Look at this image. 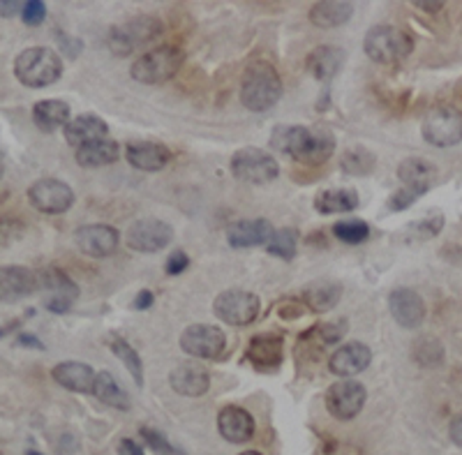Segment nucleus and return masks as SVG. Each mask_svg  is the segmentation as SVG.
Wrapping results in <instances>:
<instances>
[{
	"mask_svg": "<svg viewBox=\"0 0 462 455\" xmlns=\"http://www.w3.org/2000/svg\"><path fill=\"white\" fill-rule=\"evenodd\" d=\"M365 400H368V391L354 379H340L326 391V409L337 421L356 419L365 407Z\"/></svg>",
	"mask_w": 462,
	"mask_h": 455,
	"instance_id": "11",
	"label": "nucleus"
},
{
	"mask_svg": "<svg viewBox=\"0 0 462 455\" xmlns=\"http://www.w3.org/2000/svg\"><path fill=\"white\" fill-rule=\"evenodd\" d=\"M109 345H111V351L116 354V358H121L123 366L127 367V372H130L132 379H134V384L142 388L143 386V363H142V358H139V351L132 349L130 342H127L125 338H121V335H111Z\"/></svg>",
	"mask_w": 462,
	"mask_h": 455,
	"instance_id": "35",
	"label": "nucleus"
},
{
	"mask_svg": "<svg viewBox=\"0 0 462 455\" xmlns=\"http://www.w3.org/2000/svg\"><path fill=\"white\" fill-rule=\"evenodd\" d=\"M373 363V351L363 342H346V345L337 347L328 358V370L336 377L349 379L354 375H361L363 370H368Z\"/></svg>",
	"mask_w": 462,
	"mask_h": 455,
	"instance_id": "17",
	"label": "nucleus"
},
{
	"mask_svg": "<svg viewBox=\"0 0 462 455\" xmlns=\"http://www.w3.org/2000/svg\"><path fill=\"white\" fill-rule=\"evenodd\" d=\"M282 98V79L268 60H254L245 68L241 81V102L245 109L262 114L273 109Z\"/></svg>",
	"mask_w": 462,
	"mask_h": 455,
	"instance_id": "2",
	"label": "nucleus"
},
{
	"mask_svg": "<svg viewBox=\"0 0 462 455\" xmlns=\"http://www.w3.org/2000/svg\"><path fill=\"white\" fill-rule=\"evenodd\" d=\"M342 299V284L336 283V280H317V283H310L303 289V305L312 312H331Z\"/></svg>",
	"mask_w": 462,
	"mask_h": 455,
	"instance_id": "25",
	"label": "nucleus"
},
{
	"mask_svg": "<svg viewBox=\"0 0 462 455\" xmlns=\"http://www.w3.org/2000/svg\"><path fill=\"white\" fill-rule=\"evenodd\" d=\"M28 201L44 215H63L74 206V190L58 178H40L28 188Z\"/></svg>",
	"mask_w": 462,
	"mask_h": 455,
	"instance_id": "9",
	"label": "nucleus"
},
{
	"mask_svg": "<svg viewBox=\"0 0 462 455\" xmlns=\"http://www.w3.org/2000/svg\"><path fill=\"white\" fill-rule=\"evenodd\" d=\"M32 123L42 132H56L68 127L69 105L63 100H42L32 107Z\"/></svg>",
	"mask_w": 462,
	"mask_h": 455,
	"instance_id": "30",
	"label": "nucleus"
},
{
	"mask_svg": "<svg viewBox=\"0 0 462 455\" xmlns=\"http://www.w3.org/2000/svg\"><path fill=\"white\" fill-rule=\"evenodd\" d=\"M53 382L60 384L63 388L74 393H93L95 386V375L93 367L88 363H79V361H65L58 363L56 367L51 370Z\"/></svg>",
	"mask_w": 462,
	"mask_h": 455,
	"instance_id": "23",
	"label": "nucleus"
},
{
	"mask_svg": "<svg viewBox=\"0 0 462 455\" xmlns=\"http://www.w3.org/2000/svg\"><path fill=\"white\" fill-rule=\"evenodd\" d=\"M19 12H23V5L19 0H0V16L10 19V16L19 14Z\"/></svg>",
	"mask_w": 462,
	"mask_h": 455,
	"instance_id": "47",
	"label": "nucleus"
},
{
	"mask_svg": "<svg viewBox=\"0 0 462 455\" xmlns=\"http://www.w3.org/2000/svg\"><path fill=\"white\" fill-rule=\"evenodd\" d=\"M142 437H143V441H146V444L151 446L152 450H158V453H162V455H173V453H176V450H173L171 446H169V441L164 440V437L158 432V430L142 428Z\"/></svg>",
	"mask_w": 462,
	"mask_h": 455,
	"instance_id": "44",
	"label": "nucleus"
},
{
	"mask_svg": "<svg viewBox=\"0 0 462 455\" xmlns=\"http://www.w3.org/2000/svg\"><path fill=\"white\" fill-rule=\"evenodd\" d=\"M345 65V51L340 47H317L315 51L308 56L305 60V68L319 81H328V79L336 77L340 72V68Z\"/></svg>",
	"mask_w": 462,
	"mask_h": 455,
	"instance_id": "28",
	"label": "nucleus"
},
{
	"mask_svg": "<svg viewBox=\"0 0 462 455\" xmlns=\"http://www.w3.org/2000/svg\"><path fill=\"white\" fill-rule=\"evenodd\" d=\"M374 164H377V157L365 146L346 148L340 157L342 172L349 173V176H368L374 172Z\"/></svg>",
	"mask_w": 462,
	"mask_h": 455,
	"instance_id": "34",
	"label": "nucleus"
},
{
	"mask_svg": "<svg viewBox=\"0 0 462 455\" xmlns=\"http://www.w3.org/2000/svg\"><path fill=\"white\" fill-rule=\"evenodd\" d=\"M118 157H121V146L114 139H100V142L77 148V162L88 169L105 167V164L116 162Z\"/></svg>",
	"mask_w": 462,
	"mask_h": 455,
	"instance_id": "31",
	"label": "nucleus"
},
{
	"mask_svg": "<svg viewBox=\"0 0 462 455\" xmlns=\"http://www.w3.org/2000/svg\"><path fill=\"white\" fill-rule=\"evenodd\" d=\"M398 178L400 183L410 188L430 190L437 178V164L426 157H407L398 164Z\"/></svg>",
	"mask_w": 462,
	"mask_h": 455,
	"instance_id": "29",
	"label": "nucleus"
},
{
	"mask_svg": "<svg viewBox=\"0 0 462 455\" xmlns=\"http://www.w3.org/2000/svg\"><path fill=\"white\" fill-rule=\"evenodd\" d=\"M22 19L26 26H40L47 19V5H44L42 0H28L26 5H23Z\"/></svg>",
	"mask_w": 462,
	"mask_h": 455,
	"instance_id": "43",
	"label": "nucleus"
},
{
	"mask_svg": "<svg viewBox=\"0 0 462 455\" xmlns=\"http://www.w3.org/2000/svg\"><path fill=\"white\" fill-rule=\"evenodd\" d=\"M275 229L271 222L257 218V220H238L226 229V241L236 250H245V247H259L268 246V241L273 238Z\"/></svg>",
	"mask_w": 462,
	"mask_h": 455,
	"instance_id": "20",
	"label": "nucleus"
},
{
	"mask_svg": "<svg viewBox=\"0 0 462 455\" xmlns=\"http://www.w3.org/2000/svg\"><path fill=\"white\" fill-rule=\"evenodd\" d=\"M448 437H451L453 444L460 446V449H462V413L451 421V428H448Z\"/></svg>",
	"mask_w": 462,
	"mask_h": 455,
	"instance_id": "49",
	"label": "nucleus"
},
{
	"mask_svg": "<svg viewBox=\"0 0 462 455\" xmlns=\"http://www.w3.org/2000/svg\"><path fill=\"white\" fill-rule=\"evenodd\" d=\"M118 453L121 455H143V449L137 444V441L121 440V444H118Z\"/></svg>",
	"mask_w": 462,
	"mask_h": 455,
	"instance_id": "51",
	"label": "nucleus"
},
{
	"mask_svg": "<svg viewBox=\"0 0 462 455\" xmlns=\"http://www.w3.org/2000/svg\"><path fill=\"white\" fill-rule=\"evenodd\" d=\"M185 56L179 47L173 44H164V47L152 49V51L139 56L134 63H132L130 74L134 81L146 86H158L173 79L179 74L180 65H183Z\"/></svg>",
	"mask_w": 462,
	"mask_h": 455,
	"instance_id": "5",
	"label": "nucleus"
},
{
	"mask_svg": "<svg viewBox=\"0 0 462 455\" xmlns=\"http://www.w3.org/2000/svg\"><path fill=\"white\" fill-rule=\"evenodd\" d=\"M414 7H419V10L435 14V12H439L441 7H444V3H441V0H437V3H432V0H414Z\"/></svg>",
	"mask_w": 462,
	"mask_h": 455,
	"instance_id": "53",
	"label": "nucleus"
},
{
	"mask_svg": "<svg viewBox=\"0 0 462 455\" xmlns=\"http://www.w3.org/2000/svg\"><path fill=\"white\" fill-rule=\"evenodd\" d=\"M171 151L155 142H134L125 146V160L139 172H162L171 162Z\"/></svg>",
	"mask_w": 462,
	"mask_h": 455,
	"instance_id": "22",
	"label": "nucleus"
},
{
	"mask_svg": "<svg viewBox=\"0 0 462 455\" xmlns=\"http://www.w3.org/2000/svg\"><path fill=\"white\" fill-rule=\"evenodd\" d=\"M226 335L210 324H192L180 335V349L195 358H216L225 351Z\"/></svg>",
	"mask_w": 462,
	"mask_h": 455,
	"instance_id": "13",
	"label": "nucleus"
},
{
	"mask_svg": "<svg viewBox=\"0 0 462 455\" xmlns=\"http://www.w3.org/2000/svg\"><path fill=\"white\" fill-rule=\"evenodd\" d=\"M460 222H462V215H460Z\"/></svg>",
	"mask_w": 462,
	"mask_h": 455,
	"instance_id": "57",
	"label": "nucleus"
},
{
	"mask_svg": "<svg viewBox=\"0 0 462 455\" xmlns=\"http://www.w3.org/2000/svg\"><path fill=\"white\" fill-rule=\"evenodd\" d=\"M346 329H349V321H346V320L326 321L324 326H319L321 342H324V345H337V342L345 338Z\"/></svg>",
	"mask_w": 462,
	"mask_h": 455,
	"instance_id": "41",
	"label": "nucleus"
},
{
	"mask_svg": "<svg viewBox=\"0 0 462 455\" xmlns=\"http://www.w3.org/2000/svg\"><path fill=\"white\" fill-rule=\"evenodd\" d=\"M444 229V213L439 209L428 210L420 220L411 222L407 229H404V236L410 241H430L435 236H439V231Z\"/></svg>",
	"mask_w": 462,
	"mask_h": 455,
	"instance_id": "37",
	"label": "nucleus"
},
{
	"mask_svg": "<svg viewBox=\"0 0 462 455\" xmlns=\"http://www.w3.org/2000/svg\"><path fill=\"white\" fill-rule=\"evenodd\" d=\"M363 49H365V56H368L373 63L391 65L410 56L411 49H414V40H411L410 32L402 31V28L382 23V26H373L365 32Z\"/></svg>",
	"mask_w": 462,
	"mask_h": 455,
	"instance_id": "4",
	"label": "nucleus"
},
{
	"mask_svg": "<svg viewBox=\"0 0 462 455\" xmlns=\"http://www.w3.org/2000/svg\"><path fill=\"white\" fill-rule=\"evenodd\" d=\"M420 132L430 146H456L462 142V111L456 107H432L420 123Z\"/></svg>",
	"mask_w": 462,
	"mask_h": 455,
	"instance_id": "8",
	"label": "nucleus"
},
{
	"mask_svg": "<svg viewBox=\"0 0 462 455\" xmlns=\"http://www.w3.org/2000/svg\"><path fill=\"white\" fill-rule=\"evenodd\" d=\"M32 314H35V310H28V312H23V317H19V320L10 321V324H5V326H0V338H5V335L10 333V330L22 329V324H23V321H26V320H31Z\"/></svg>",
	"mask_w": 462,
	"mask_h": 455,
	"instance_id": "50",
	"label": "nucleus"
},
{
	"mask_svg": "<svg viewBox=\"0 0 462 455\" xmlns=\"http://www.w3.org/2000/svg\"><path fill=\"white\" fill-rule=\"evenodd\" d=\"M74 243L86 256L105 259L118 250L121 234L109 225H86L74 231Z\"/></svg>",
	"mask_w": 462,
	"mask_h": 455,
	"instance_id": "14",
	"label": "nucleus"
},
{
	"mask_svg": "<svg viewBox=\"0 0 462 455\" xmlns=\"http://www.w3.org/2000/svg\"><path fill=\"white\" fill-rule=\"evenodd\" d=\"M3 173H5V155L0 153V178H3Z\"/></svg>",
	"mask_w": 462,
	"mask_h": 455,
	"instance_id": "54",
	"label": "nucleus"
},
{
	"mask_svg": "<svg viewBox=\"0 0 462 455\" xmlns=\"http://www.w3.org/2000/svg\"><path fill=\"white\" fill-rule=\"evenodd\" d=\"M389 310L393 314V320L398 321L402 329L416 330L423 321H426V301L420 299L419 293L410 287H398L391 292L389 296Z\"/></svg>",
	"mask_w": 462,
	"mask_h": 455,
	"instance_id": "16",
	"label": "nucleus"
},
{
	"mask_svg": "<svg viewBox=\"0 0 462 455\" xmlns=\"http://www.w3.org/2000/svg\"><path fill=\"white\" fill-rule=\"evenodd\" d=\"M354 14V3L349 0H319L310 7V23L317 28L345 26Z\"/></svg>",
	"mask_w": 462,
	"mask_h": 455,
	"instance_id": "26",
	"label": "nucleus"
},
{
	"mask_svg": "<svg viewBox=\"0 0 462 455\" xmlns=\"http://www.w3.org/2000/svg\"><path fill=\"white\" fill-rule=\"evenodd\" d=\"M93 395L100 400L102 404H109L114 409H121V412H127L130 409V395L121 388V384L116 382L114 375L106 370L97 372V377H95V386H93Z\"/></svg>",
	"mask_w": 462,
	"mask_h": 455,
	"instance_id": "33",
	"label": "nucleus"
},
{
	"mask_svg": "<svg viewBox=\"0 0 462 455\" xmlns=\"http://www.w3.org/2000/svg\"><path fill=\"white\" fill-rule=\"evenodd\" d=\"M26 455H42V453H37V450H28Z\"/></svg>",
	"mask_w": 462,
	"mask_h": 455,
	"instance_id": "56",
	"label": "nucleus"
},
{
	"mask_svg": "<svg viewBox=\"0 0 462 455\" xmlns=\"http://www.w3.org/2000/svg\"><path fill=\"white\" fill-rule=\"evenodd\" d=\"M411 358L420 367H435L444 361V345L432 335H420L411 342Z\"/></svg>",
	"mask_w": 462,
	"mask_h": 455,
	"instance_id": "36",
	"label": "nucleus"
},
{
	"mask_svg": "<svg viewBox=\"0 0 462 455\" xmlns=\"http://www.w3.org/2000/svg\"><path fill=\"white\" fill-rule=\"evenodd\" d=\"M40 289V275L28 266H0V303H16Z\"/></svg>",
	"mask_w": 462,
	"mask_h": 455,
	"instance_id": "15",
	"label": "nucleus"
},
{
	"mask_svg": "<svg viewBox=\"0 0 462 455\" xmlns=\"http://www.w3.org/2000/svg\"><path fill=\"white\" fill-rule=\"evenodd\" d=\"M271 148L300 164H324L336 151V136L321 127L278 125L271 135Z\"/></svg>",
	"mask_w": 462,
	"mask_h": 455,
	"instance_id": "1",
	"label": "nucleus"
},
{
	"mask_svg": "<svg viewBox=\"0 0 462 455\" xmlns=\"http://www.w3.org/2000/svg\"><path fill=\"white\" fill-rule=\"evenodd\" d=\"M106 135H109V125H106L102 118L90 114L77 116V118H72V121L68 123V127H65V139H68L69 146L74 148L100 142V139H106Z\"/></svg>",
	"mask_w": 462,
	"mask_h": 455,
	"instance_id": "24",
	"label": "nucleus"
},
{
	"mask_svg": "<svg viewBox=\"0 0 462 455\" xmlns=\"http://www.w3.org/2000/svg\"><path fill=\"white\" fill-rule=\"evenodd\" d=\"M22 220H12V218H0V247H7L16 243L23 236Z\"/></svg>",
	"mask_w": 462,
	"mask_h": 455,
	"instance_id": "42",
	"label": "nucleus"
},
{
	"mask_svg": "<svg viewBox=\"0 0 462 455\" xmlns=\"http://www.w3.org/2000/svg\"><path fill=\"white\" fill-rule=\"evenodd\" d=\"M169 384L179 395L185 398H199L210 388V375L204 366L192 361L179 363L169 372Z\"/></svg>",
	"mask_w": 462,
	"mask_h": 455,
	"instance_id": "19",
	"label": "nucleus"
},
{
	"mask_svg": "<svg viewBox=\"0 0 462 455\" xmlns=\"http://www.w3.org/2000/svg\"><path fill=\"white\" fill-rule=\"evenodd\" d=\"M300 314H303V305L294 303V301H289L287 305L280 308V317H282V320H296Z\"/></svg>",
	"mask_w": 462,
	"mask_h": 455,
	"instance_id": "48",
	"label": "nucleus"
},
{
	"mask_svg": "<svg viewBox=\"0 0 462 455\" xmlns=\"http://www.w3.org/2000/svg\"><path fill=\"white\" fill-rule=\"evenodd\" d=\"M259 308V296L243 289H229L222 292L213 303V312L217 314V320L225 321L229 326H247L257 320Z\"/></svg>",
	"mask_w": 462,
	"mask_h": 455,
	"instance_id": "10",
	"label": "nucleus"
},
{
	"mask_svg": "<svg viewBox=\"0 0 462 455\" xmlns=\"http://www.w3.org/2000/svg\"><path fill=\"white\" fill-rule=\"evenodd\" d=\"M171 241V225L164 220H158V218H143V220H137L125 234L127 247L134 252H143V255H152V252L164 250Z\"/></svg>",
	"mask_w": 462,
	"mask_h": 455,
	"instance_id": "12",
	"label": "nucleus"
},
{
	"mask_svg": "<svg viewBox=\"0 0 462 455\" xmlns=\"http://www.w3.org/2000/svg\"><path fill=\"white\" fill-rule=\"evenodd\" d=\"M188 266H189L188 255H185L183 250H176L173 255H169L167 264H164V271H167L169 275H180Z\"/></svg>",
	"mask_w": 462,
	"mask_h": 455,
	"instance_id": "45",
	"label": "nucleus"
},
{
	"mask_svg": "<svg viewBox=\"0 0 462 455\" xmlns=\"http://www.w3.org/2000/svg\"><path fill=\"white\" fill-rule=\"evenodd\" d=\"M266 250L268 255H275L284 259V262H291L296 256V250H299V234H296V229H275Z\"/></svg>",
	"mask_w": 462,
	"mask_h": 455,
	"instance_id": "38",
	"label": "nucleus"
},
{
	"mask_svg": "<svg viewBox=\"0 0 462 455\" xmlns=\"http://www.w3.org/2000/svg\"><path fill=\"white\" fill-rule=\"evenodd\" d=\"M247 361L259 372H273L284 361V340L278 333H259L247 345Z\"/></svg>",
	"mask_w": 462,
	"mask_h": 455,
	"instance_id": "18",
	"label": "nucleus"
},
{
	"mask_svg": "<svg viewBox=\"0 0 462 455\" xmlns=\"http://www.w3.org/2000/svg\"><path fill=\"white\" fill-rule=\"evenodd\" d=\"M358 206V194L349 188L321 190L315 197V210L321 215L349 213Z\"/></svg>",
	"mask_w": 462,
	"mask_h": 455,
	"instance_id": "32",
	"label": "nucleus"
},
{
	"mask_svg": "<svg viewBox=\"0 0 462 455\" xmlns=\"http://www.w3.org/2000/svg\"><path fill=\"white\" fill-rule=\"evenodd\" d=\"M217 430L231 444H247L254 437V419L243 407H222L217 413Z\"/></svg>",
	"mask_w": 462,
	"mask_h": 455,
	"instance_id": "21",
	"label": "nucleus"
},
{
	"mask_svg": "<svg viewBox=\"0 0 462 455\" xmlns=\"http://www.w3.org/2000/svg\"><path fill=\"white\" fill-rule=\"evenodd\" d=\"M241 455H262V453H259V450H245V453H241Z\"/></svg>",
	"mask_w": 462,
	"mask_h": 455,
	"instance_id": "55",
	"label": "nucleus"
},
{
	"mask_svg": "<svg viewBox=\"0 0 462 455\" xmlns=\"http://www.w3.org/2000/svg\"><path fill=\"white\" fill-rule=\"evenodd\" d=\"M40 275V289L47 292V299H60L74 303L79 296V284L69 278L68 273L56 266H49L44 271H37Z\"/></svg>",
	"mask_w": 462,
	"mask_h": 455,
	"instance_id": "27",
	"label": "nucleus"
},
{
	"mask_svg": "<svg viewBox=\"0 0 462 455\" xmlns=\"http://www.w3.org/2000/svg\"><path fill=\"white\" fill-rule=\"evenodd\" d=\"M231 173L250 185H263L275 181L280 164L273 155L262 148H241L231 155Z\"/></svg>",
	"mask_w": 462,
	"mask_h": 455,
	"instance_id": "7",
	"label": "nucleus"
},
{
	"mask_svg": "<svg viewBox=\"0 0 462 455\" xmlns=\"http://www.w3.org/2000/svg\"><path fill=\"white\" fill-rule=\"evenodd\" d=\"M152 301H155V296H152V292H148V289H143V292L137 293V299H134V308L137 310H148L152 305Z\"/></svg>",
	"mask_w": 462,
	"mask_h": 455,
	"instance_id": "52",
	"label": "nucleus"
},
{
	"mask_svg": "<svg viewBox=\"0 0 462 455\" xmlns=\"http://www.w3.org/2000/svg\"><path fill=\"white\" fill-rule=\"evenodd\" d=\"M333 236H336L337 241L346 243V246H358V243L368 241L370 227L363 220L336 222V225H333Z\"/></svg>",
	"mask_w": 462,
	"mask_h": 455,
	"instance_id": "39",
	"label": "nucleus"
},
{
	"mask_svg": "<svg viewBox=\"0 0 462 455\" xmlns=\"http://www.w3.org/2000/svg\"><path fill=\"white\" fill-rule=\"evenodd\" d=\"M426 192H430V190L426 188H410V185H402V188L398 190V192H393L389 197V210H393V213H400V210H407L411 204H416V201L423 197Z\"/></svg>",
	"mask_w": 462,
	"mask_h": 455,
	"instance_id": "40",
	"label": "nucleus"
},
{
	"mask_svg": "<svg viewBox=\"0 0 462 455\" xmlns=\"http://www.w3.org/2000/svg\"><path fill=\"white\" fill-rule=\"evenodd\" d=\"M63 74V58L53 49L31 47L14 60V77L28 88H47Z\"/></svg>",
	"mask_w": 462,
	"mask_h": 455,
	"instance_id": "3",
	"label": "nucleus"
},
{
	"mask_svg": "<svg viewBox=\"0 0 462 455\" xmlns=\"http://www.w3.org/2000/svg\"><path fill=\"white\" fill-rule=\"evenodd\" d=\"M160 35H162V22L160 19H155V16H134L130 22L111 28L106 44H109L111 53L123 58L151 44Z\"/></svg>",
	"mask_w": 462,
	"mask_h": 455,
	"instance_id": "6",
	"label": "nucleus"
},
{
	"mask_svg": "<svg viewBox=\"0 0 462 455\" xmlns=\"http://www.w3.org/2000/svg\"><path fill=\"white\" fill-rule=\"evenodd\" d=\"M16 345L19 347H28V349H37V351H42L44 349V345H42V340H40V338H37V335H32V333H19L16 335Z\"/></svg>",
	"mask_w": 462,
	"mask_h": 455,
	"instance_id": "46",
	"label": "nucleus"
}]
</instances>
